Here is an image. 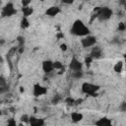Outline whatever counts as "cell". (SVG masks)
I'll list each match as a JSON object with an SVG mask.
<instances>
[{
	"label": "cell",
	"mask_w": 126,
	"mask_h": 126,
	"mask_svg": "<svg viewBox=\"0 0 126 126\" xmlns=\"http://www.w3.org/2000/svg\"><path fill=\"white\" fill-rule=\"evenodd\" d=\"M70 32L76 36H82V37H85L91 33L89 27L86 26L85 23L80 19H77L73 22L70 29Z\"/></svg>",
	"instance_id": "6da1fadb"
},
{
	"label": "cell",
	"mask_w": 126,
	"mask_h": 126,
	"mask_svg": "<svg viewBox=\"0 0 126 126\" xmlns=\"http://www.w3.org/2000/svg\"><path fill=\"white\" fill-rule=\"evenodd\" d=\"M94 11V18H97L100 22L109 20L113 15V11L109 7H97Z\"/></svg>",
	"instance_id": "7a4b0ae2"
},
{
	"label": "cell",
	"mask_w": 126,
	"mask_h": 126,
	"mask_svg": "<svg viewBox=\"0 0 126 126\" xmlns=\"http://www.w3.org/2000/svg\"><path fill=\"white\" fill-rule=\"evenodd\" d=\"M99 89H100V87L98 85H95V84H93L90 82L83 83L82 87H81L82 93L85 94H88L90 96H95L97 94V92Z\"/></svg>",
	"instance_id": "3957f363"
},
{
	"label": "cell",
	"mask_w": 126,
	"mask_h": 126,
	"mask_svg": "<svg viewBox=\"0 0 126 126\" xmlns=\"http://www.w3.org/2000/svg\"><path fill=\"white\" fill-rule=\"evenodd\" d=\"M18 13V10L15 8L14 4L12 2H8L4 5V7L1 10V17L2 18H10Z\"/></svg>",
	"instance_id": "277c9868"
},
{
	"label": "cell",
	"mask_w": 126,
	"mask_h": 126,
	"mask_svg": "<svg viewBox=\"0 0 126 126\" xmlns=\"http://www.w3.org/2000/svg\"><path fill=\"white\" fill-rule=\"evenodd\" d=\"M95 43H96V37L94 35H92V34H89V35H87L81 39V44L84 48L93 47L95 45Z\"/></svg>",
	"instance_id": "5b68a950"
},
{
	"label": "cell",
	"mask_w": 126,
	"mask_h": 126,
	"mask_svg": "<svg viewBox=\"0 0 126 126\" xmlns=\"http://www.w3.org/2000/svg\"><path fill=\"white\" fill-rule=\"evenodd\" d=\"M69 69L72 72H76V71H83V63L75 56H73L70 60L69 63Z\"/></svg>",
	"instance_id": "8992f818"
},
{
	"label": "cell",
	"mask_w": 126,
	"mask_h": 126,
	"mask_svg": "<svg viewBox=\"0 0 126 126\" xmlns=\"http://www.w3.org/2000/svg\"><path fill=\"white\" fill-rule=\"evenodd\" d=\"M47 94V88L44 86H41L40 84H34L32 87V95L35 97L42 96Z\"/></svg>",
	"instance_id": "52a82bcc"
},
{
	"label": "cell",
	"mask_w": 126,
	"mask_h": 126,
	"mask_svg": "<svg viewBox=\"0 0 126 126\" xmlns=\"http://www.w3.org/2000/svg\"><path fill=\"white\" fill-rule=\"evenodd\" d=\"M94 126H113L112 125V121L110 118L103 116V117H99L98 119H96L94 121Z\"/></svg>",
	"instance_id": "ba28073f"
},
{
	"label": "cell",
	"mask_w": 126,
	"mask_h": 126,
	"mask_svg": "<svg viewBox=\"0 0 126 126\" xmlns=\"http://www.w3.org/2000/svg\"><path fill=\"white\" fill-rule=\"evenodd\" d=\"M30 126H44L45 120L40 117L36 116H30V121H29Z\"/></svg>",
	"instance_id": "9c48e42d"
},
{
	"label": "cell",
	"mask_w": 126,
	"mask_h": 126,
	"mask_svg": "<svg viewBox=\"0 0 126 126\" xmlns=\"http://www.w3.org/2000/svg\"><path fill=\"white\" fill-rule=\"evenodd\" d=\"M60 13H61V8L58 6H55V5L48 7L45 11V15L48 17H55Z\"/></svg>",
	"instance_id": "30bf717a"
},
{
	"label": "cell",
	"mask_w": 126,
	"mask_h": 126,
	"mask_svg": "<svg viewBox=\"0 0 126 126\" xmlns=\"http://www.w3.org/2000/svg\"><path fill=\"white\" fill-rule=\"evenodd\" d=\"M41 68H42V71H43L45 74H49V73H51V72L54 70V67H53V61H51V60H49V59L44 60V61L42 62V66H41Z\"/></svg>",
	"instance_id": "8fae6325"
},
{
	"label": "cell",
	"mask_w": 126,
	"mask_h": 126,
	"mask_svg": "<svg viewBox=\"0 0 126 126\" xmlns=\"http://www.w3.org/2000/svg\"><path fill=\"white\" fill-rule=\"evenodd\" d=\"M90 56L93 58V59H98L102 56V50L99 46H93L92 50H91V53H90Z\"/></svg>",
	"instance_id": "7c38bea8"
},
{
	"label": "cell",
	"mask_w": 126,
	"mask_h": 126,
	"mask_svg": "<svg viewBox=\"0 0 126 126\" xmlns=\"http://www.w3.org/2000/svg\"><path fill=\"white\" fill-rule=\"evenodd\" d=\"M70 117H71V120L73 123H79L83 120L84 115H83V113H81L79 111H73V112H71Z\"/></svg>",
	"instance_id": "4fadbf2b"
},
{
	"label": "cell",
	"mask_w": 126,
	"mask_h": 126,
	"mask_svg": "<svg viewBox=\"0 0 126 126\" xmlns=\"http://www.w3.org/2000/svg\"><path fill=\"white\" fill-rule=\"evenodd\" d=\"M21 11H22V13H23V17L28 18L29 16H31V15L33 13V8L31 7V6L22 7V8H21Z\"/></svg>",
	"instance_id": "5bb4252c"
},
{
	"label": "cell",
	"mask_w": 126,
	"mask_h": 126,
	"mask_svg": "<svg viewBox=\"0 0 126 126\" xmlns=\"http://www.w3.org/2000/svg\"><path fill=\"white\" fill-rule=\"evenodd\" d=\"M113 70H114V72H116V73H121V72L123 71V61L120 60V61L116 62V63L114 64V66H113Z\"/></svg>",
	"instance_id": "9a60e30c"
},
{
	"label": "cell",
	"mask_w": 126,
	"mask_h": 126,
	"mask_svg": "<svg viewBox=\"0 0 126 126\" xmlns=\"http://www.w3.org/2000/svg\"><path fill=\"white\" fill-rule=\"evenodd\" d=\"M21 25V28L22 29H24V30H26V29H28L29 27H30V21L28 20V18H25V17H23L22 18V20H21V23H20Z\"/></svg>",
	"instance_id": "2e32d148"
},
{
	"label": "cell",
	"mask_w": 126,
	"mask_h": 126,
	"mask_svg": "<svg viewBox=\"0 0 126 126\" xmlns=\"http://www.w3.org/2000/svg\"><path fill=\"white\" fill-rule=\"evenodd\" d=\"M83 76H84V72L83 71H76V72H72L71 73V77L73 79H76V80L82 79Z\"/></svg>",
	"instance_id": "e0dca14e"
},
{
	"label": "cell",
	"mask_w": 126,
	"mask_h": 126,
	"mask_svg": "<svg viewBox=\"0 0 126 126\" xmlns=\"http://www.w3.org/2000/svg\"><path fill=\"white\" fill-rule=\"evenodd\" d=\"M75 98H73V97H71V96H68V97H66L65 99H64V102L68 105V106H73V105H75Z\"/></svg>",
	"instance_id": "ac0fdd59"
},
{
	"label": "cell",
	"mask_w": 126,
	"mask_h": 126,
	"mask_svg": "<svg viewBox=\"0 0 126 126\" xmlns=\"http://www.w3.org/2000/svg\"><path fill=\"white\" fill-rule=\"evenodd\" d=\"M53 67H54V69H57V70H63V71H64L63 63L60 62V61H53Z\"/></svg>",
	"instance_id": "d6986e66"
},
{
	"label": "cell",
	"mask_w": 126,
	"mask_h": 126,
	"mask_svg": "<svg viewBox=\"0 0 126 126\" xmlns=\"http://www.w3.org/2000/svg\"><path fill=\"white\" fill-rule=\"evenodd\" d=\"M20 120H21V122L22 123H24V124H29V121H30V116L28 115V114H22L21 115V117H20Z\"/></svg>",
	"instance_id": "ffe728a7"
},
{
	"label": "cell",
	"mask_w": 126,
	"mask_h": 126,
	"mask_svg": "<svg viewBox=\"0 0 126 126\" xmlns=\"http://www.w3.org/2000/svg\"><path fill=\"white\" fill-rule=\"evenodd\" d=\"M61 99H62L61 95H59V94H55V95L53 96V98L51 99V102H52L53 104H57V103H59V102L61 101Z\"/></svg>",
	"instance_id": "44dd1931"
},
{
	"label": "cell",
	"mask_w": 126,
	"mask_h": 126,
	"mask_svg": "<svg viewBox=\"0 0 126 126\" xmlns=\"http://www.w3.org/2000/svg\"><path fill=\"white\" fill-rule=\"evenodd\" d=\"M6 126H18V123L15 118H10L6 123Z\"/></svg>",
	"instance_id": "7402d4cb"
},
{
	"label": "cell",
	"mask_w": 126,
	"mask_h": 126,
	"mask_svg": "<svg viewBox=\"0 0 126 126\" xmlns=\"http://www.w3.org/2000/svg\"><path fill=\"white\" fill-rule=\"evenodd\" d=\"M17 41L19 42V46L18 47H23L24 43H25V38L23 36H18L17 37Z\"/></svg>",
	"instance_id": "603a6c76"
},
{
	"label": "cell",
	"mask_w": 126,
	"mask_h": 126,
	"mask_svg": "<svg viewBox=\"0 0 126 126\" xmlns=\"http://www.w3.org/2000/svg\"><path fill=\"white\" fill-rule=\"evenodd\" d=\"M126 30V25L123 23V22H120L119 24H118V31H120V32H124Z\"/></svg>",
	"instance_id": "cb8c5ba5"
},
{
	"label": "cell",
	"mask_w": 126,
	"mask_h": 126,
	"mask_svg": "<svg viewBox=\"0 0 126 126\" xmlns=\"http://www.w3.org/2000/svg\"><path fill=\"white\" fill-rule=\"evenodd\" d=\"M93 61H94V59H93L90 55H88V56H86V57H85V63H86L88 66H89V65H91V63H92Z\"/></svg>",
	"instance_id": "d4e9b609"
},
{
	"label": "cell",
	"mask_w": 126,
	"mask_h": 126,
	"mask_svg": "<svg viewBox=\"0 0 126 126\" xmlns=\"http://www.w3.org/2000/svg\"><path fill=\"white\" fill-rule=\"evenodd\" d=\"M59 48H60V50H61V51L65 52V51H67V50H68V45H67L66 43H61V44L59 45Z\"/></svg>",
	"instance_id": "484cf974"
},
{
	"label": "cell",
	"mask_w": 126,
	"mask_h": 126,
	"mask_svg": "<svg viewBox=\"0 0 126 126\" xmlns=\"http://www.w3.org/2000/svg\"><path fill=\"white\" fill-rule=\"evenodd\" d=\"M8 90H9V87L8 86H4V87H1L0 86V94H4V93L8 92Z\"/></svg>",
	"instance_id": "4316f807"
},
{
	"label": "cell",
	"mask_w": 126,
	"mask_h": 126,
	"mask_svg": "<svg viewBox=\"0 0 126 126\" xmlns=\"http://www.w3.org/2000/svg\"><path fill=\"white\" fill-rule=\"evenodd\" d=\"M120 111H122V112H124L125 110H126V102L125 101H123L121 104H120Z\"/></svg>",
	"instance_id": "83f0119b"
},
{
	"label": "cell",
	"mask_w": 126,
	"mask_h": 126,
	"mask_svg": "<svg viewBox=\"0 0 126 126\" xmlns=\"http://www.w3.org/2000/svg\"><path fill=\"white\" fill-rule=\"evenodd\" d=\"M0 86L1 87H4V86H7V83H6V80L0 76Z\"/></svg>",
	"instance_id": "f1b7e54d"
},
{
	"label": "cell",
	"mask_w": 126,
	"mask_h": 126,
	"mask_svg": "<svg viewBox=\"0 0 126 126\" xmlns=\"http://www.w3.org/2000/svg\"><path fill=\"white\" fill-rule=\"evenodd\" d=\"M30 4H31V1H22V5H23V7L30 6Z\"/></svg>",
	"instance_id": "f546056e"
},
{
	"label": "cell",
	"mask_w": 126,
	"mask_h": 126,
	"mask_svg": "<svg viewBox=\"0 0 126 126\" xmlns=\"http://www.w3.org/2000/svg\"><path fill=\"white\" fill-rule=\"evenodd\" d=\"M56 36H57V38H63L64 37V34L62 32H59V33L56 34Z\"/></svg>",
	"instance_id": "4dcf8cb0"
},
{
	"label": "cell",
	"mask_w": 126,
	"mask_h": 126,
	"mask_svg": "<svg viewBox=\"0 0 126 126\" xmlns=\"http://www.w3.org/2000/svg\"><path fill=\"white\" fill-rule=\"evenodd\" d=\"M3 62H4V59H3V57H2V55H1V53H0V64L3 63Z\"/></svg>",
	"instance_id": "1f68e13d"
},
{
	"label": "cell",
	"mask_w": 126,
	"mask_h": 126,
	"mask_svg": "<svg viewBox=\"0 0 126 126\" xmlns=\"http://www.w3.org/2000/svg\"><path fill=\"white\" fill-rule=\"evenodd\" d=\"M24 92H25V89H24L23 87H20V93H22V94H23Z\"/></svg>",
	"instance_id": "d6a6232c"
},
{
	"label": "cell",
	"mask_w": 126,
	"mask_h": 126,
	"mask_svg": "<svg viewBox=\"0 0 126 126\" xmlns=\"http://www.w3.org/2000/svg\"><path fill=\"white\" fill-rule=\"evenodd\" d=\"M18 126H25V124H24V123H22V122H21V123H20V124H18Z\"/></svg>",
	"instance_id": "836d02e7"
},
{
	"label": "cell",
	"mask_w": 126,
	"mask_h": 126,
	"mask_svg": "<svg viewBox=\"0 0 126 126\" xmlns=\"http://www.w3.org/2000/svg\"><path fill=\"white\" fill-rule=\"evenodd\" d=\"M2 115V110H0V116Z\"/></svg>",
	"instance_id": "e575fe53"
},
{
	"label": "cell",
	"mask_w": 126,
	"mask_h": 126,
	"mask_svg": "<svg viewBox=\"0 0 126 126\" xmlns=\"http://www.w3.org/2000/svg\"><path fill=\"white\" fill-rule=\"evenodd\" d=\"M1 4H2V1H0V5H1Z\"/></svg>",
	"instance_id": "d590c367"
}]
</instances>
